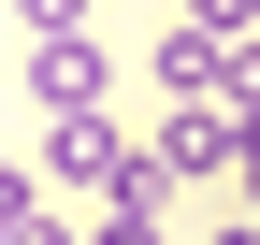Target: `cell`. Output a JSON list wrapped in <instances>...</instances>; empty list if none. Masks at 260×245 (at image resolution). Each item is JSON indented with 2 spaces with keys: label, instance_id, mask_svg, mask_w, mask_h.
Instances as JSON below:
<instances>
[{
  "label": "cell",
  "instance_id": "cell-5",
  "mask_svg": "<svg viewBox=\"0 0 260 245\" xmlns=\"http://www.w3.org/2000/svg\"><path fill=\"white\" fill-rule=\"evenodd\" d=\"M87 245H159V217H116V202H102V217H87Z\"/></svg>",
  "mask_w": 260,
  "mask_h": 245
},
{
  "label": "cell",
  "instance_id": "cell-6",
  "mask_svg": "<svg viewBox=\"0 0 260 245\" xmlns=\"http://www.w3.org/2000/svg\"><path fill=\"white\" fill-rule=\"evenodd\" d=\"M15 217H44V188H29V173L0 159V231H15Z\"/></svg>",
  "mask_w": 260,
  "mask_h": 245
},
{
  "label": "cell",
  "instance_id": "cell-1",
  "mask_svg": "<svg viewBox=\"0 0 260 245\" xmlns=\"http://www.w3.org/2000/svg\"><path fill=\"white\" fill-rule=\"evenodd\" d=\"M232 159H246V115H217V101H174V115H159V144H145L159 188H217Z\"/></svg>",
  "mask_w": 260,
  "mask_h": 245
},
{
  "label": "cell",
  "instance_id": "cell-4",
  "mask_svg": "<svg viewBox=\"0 0 260 245\" xmlns=\"http://www.w3.org/2000/svg\"><path fill=\"white\" fill-rule=\"evenodd\" d=\"M15 29H29V44H73V29H87V0H15Z\"/></svg>",
  "mask_w": 260,
  "mask_h": 245
},
{
  "label": "cell",
  "instance_id": "cell-2",
  "mask_svg": "<svg viewBox=\"0 0 260 245\" xmlns=\"http://www.w3.org/2000/svg\"><path fill=\"white\" fill-rule=\"evenodd\" d=\"M44 173H58V188H116V173H130L116 101H102V115H58V130H44Z\"/></svg>",
  "mask_w": 260,
  "mask_h": 245
},
{
  "label": "cell",
  "instance_id": "cell-8",
  "mask_svg": "<svg viewBox=\"0 0 260 245\" xmlns=\"http://www.w3.org/2000/svg\"><path fill=\"white\" fill-rule=\"evenodd\" d=\"M203 245H260V217H217V231H203Z\"/></svg>",
  "mask_w": 260,
  "mask_h": 245
},
{
  "label": "cell",
  "instance_id": "cell-7",
  "mask_svg": "<svg viewBox=\"0 0 260 245\" xmlns=\"http://www.w3.org/2000/svg\"><path fill=\"white\" fill-rule=\"evenodd\" d=\"M232 173H246V217H260V115H246V159H232Z\"/></svg>",
  "mask_w": 260,
  "mask_h": 245
},
{
  "label": "cell",
  "instance_id": "cell-3",
  "mask_svg": "<svg viewBox=\"0 0 260 245\" xmlns=\"http://www.w3.org/2000/svg\"><path fill=\"white\" fill-rule=\"evenodd\" d=\"M102 44H87V29H73V44H29V101H58V115H102Z\"/></svg>",
  "mask_w": 260,
  "mask_h": 245
}]
</instances>
